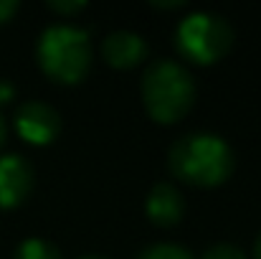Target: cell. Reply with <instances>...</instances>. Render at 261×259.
Listing matches in <instances>:
<instances>
[{
    "label": "cell",
    "mask_w": 261,
    "mask_h": 259,
    "mask_svg": "<svg viewBox=\"0 0 261 259\" xmlns=\"http://www.w3.org/2000/svg\"><path fill=\"white\" fill-rule=\"evenodd\" d=\"M168 163L177 180L211 188L221 185L233 173V153L218 135L188 132L170 148Z\"/></svg>",
    "instance_id": "6da1fadb"
},
{
    "label": "cell",
    "mask_w": 261,
    "mask_h": 259,
    "mask_svg": "<svg viewBox=\"0 0 261 259\" xmlns=\"http://www.w3.org/2000/svg\"><path fill=\"white\" fill-rule=\"evenodd\" d=\"M142 99L150 112L163 125L180 120L195 99V84L190 72L173 59H158L147 66L142 77Z\"/></svg>",
    "instance_id": "7a4b0ae2"
},
{
    "label": "cell",
    "mask_w": 261,
    "mask_h": 259,
    "mask_svg": "<svg viewBox=\"0 0 261 259\" xmlns=\"http://www.w3.org/2000/svg\"><path fill=\"white\" fill-rule=\"evenodd\" d=\"M38 61L43 72L61 82L76 84L87 77L91 64V49L84 31L71 26H51L38 41Z\"/></svg>",
    "instance_id": "3957f363"
},
{
    "label": "cell",
    "mask_w": 261,
    "mask_h": 259,
    "mask_svg": "<svg viewBox=\"0 0 261 259\" xmlns=\"http://www.w3.org/2000/svg\"><path fill=\"white\" fill-rule=\"evenodd\" d=\"M175 43L185 59L195 64H213L228 54L233 43V28L223 15L200 10L180 20Z\"/></svg>",
    "instance_id": "277c9868"
},
{
    "label": "cell",
    "mask_w": 261,
    "mask_h": 259,
    "mask_svg": "<svg viewBox=\"0 0 261 259\" xmlns=\"http://www.w3.org/2000/svg\"><path fill=\"white\" fill-rule=\"evenodd\" d=\"M15 127L20 132V137H25L28 143L33 145H46L51 143L59 130H61V120H59V112L54 107H48L46 102H25L18 107L15 112Z\"/></svg>",
    "instance_id": "5b68a950"
},
{
    "label": "cell",
    "mask_w": 261,
    "mask_h": 259,
    "mask_svg": "<svg viewBox=\"0 0 261 259\" xmlns=\"http://www.w3.org/2000/svg\"><path fill=\"white\" fill-rule=\"evenodd\" d=\"M33 188V171L23 155L0 158V208L18 206Z\"/></svg>",
    "instance_id": "8992f818"
},
{
    "label": "cell",
    "mask_w": 261,
    "mask_h": 259,
    "mask_svg": "<svg viewBox=\"0 0 261 259\" xmlns=\"http://www.w3.org/2000/svg\"><path fill=\"white\" fill-rule=\"evenodd\" d=\"M101 54H104L109 66L129 69L147 56V43L142 41V36H137L132 31H114L104 38Z\"/></svg>",
    "instance_id": "52a82bcc"
},
{
    "label": "cell",
    "mask_w": 261,
    "mask_h": 259,
    "mask_svg": "<svg viewBox=\"0 0 261 259\" xmlns=\"http://www.w3.org/2000/svg\"><path fill=\"white\" fill-rule=\"evenodd\" d=\"M147 216L158 226H173L182 216V196L173 183H158L147 196Z\"/></svg>",
    "instance_id": "ba28073f"
},
{
    "label": "cell",
    "mask_w": 261,
    "mask_h": 259,
    "mask_svg": "<svg viewBox=\"0 0 261 259\" xmlns=\"http://www.w3.org/2000/svg\"><path fill=\"white\" fill-rule=\"evenodd\" d=\"M15 259H61V254L46 239H25L15 249Z\"/></svg>",
    "instance_id": "9c48e42d"
},
{
    "label": "cell",
    "mask_w": 261,
    "mask_h": 259,
    "mask_svg": "<svg viewBox=\"0 0 261 259\" xmlns=\"http://www.w3.org/2000/svg\"><path fill=\"white\" fill-rule=\"evenodd\" d=\"M140 259H193V257H190V252H185L177 244H152V247H147L140 254Z\"/></svg>",
    "instance_id": "30bf717a"
},
{
    "label": "cell",
    "mask_w": 261,
    "mask_h": 259,
    "mask_svg": "<svg viewBox=\"0 0 261 259\" xmlns=\"http://www.w3.org/2000/svg\"><path fill=\"white\" fill-rule=\"evenodd\" d=\"M203 259H246V257H244V252H241L239 247H233V244H228V242H221V244L208 247Z\"/></svg>",
    "instance_id": "8fae6325"
},
{
    "label": "cell",
    "mask_w": 261,
    "mask_h": 259,
    "mask_svg": "<svg viewBox=\"0 0 261 259\" xmlns=\"http://www.w3.org/2000/svg\"><path fill=\"white\" fill-rule=\"evenodd\" d=\"M46 5H48L54 13H61V15H71V13H79V10L87 8L84 0H48Z\"/></svg>",
    "instance_id": "7c38bea8"
},
{
    "label": "cell",
    "mask_w": 261,
    "mask_h": 259,
    "mask_svg": "<svg viewBox=\"0 0 261 259\" xmlns=\"http://www.w3.org/2000/svg\"><path fill=\"white\" fill-rule=\"evenodd\" d=\"M15 10H18V0H0V23L10 20Z\"/></svg>",
    "instance_id": "4fadbf2b"
},
{
    "label": "cell",
    "mask_w": 261,
    "mask_h": 259,
    "mask_svg": "<svg viewBox=\"0 0 261 259\" xmlns=\"http://www.w3.org/2000/svg\"><path fill=\"white\" fill-rule=\"evenodd\" d=\"M10 97H13V86L0 79V104H3V102H8Z\"/></svg>",
    "instance_id": "5bb4252c"
},
{
    "label": "cell",
    "mask_w": 261,
    "mask_h": 259,
    "mask_svg": "<svg viewBox=\"0 0 261 259\" xmlns=\"http://www.w3.org/2000/svg\"><path fill=\"white\" fill-rule=\"evenodd\" d=\"M155 8H180L182 0H152Z\"/></svg>",
    "instance_id": "9a60e30c"
},
{
    "label": "cell",
    "mask_w": 261,
    "mask_h": 259,
    "mask_svg": "<svg viewBox=\"0 0 261 259\" xmlns=\"http://www.w3.org/2000/svg\"><path fill=\"white\" fill-rule=\"evenodd\" d=\"M254 259H261V234L256 237V244H254Z\"/></svg>",
    "instance_id": "2e32d148"
},
{
    "label": "cell",
    "mask_w": 261,
    "mask_h": 259,
    "mask_svg": "<svg viewBox=\"0 0 261 259\" xmlns=\"http://www.w3.org/2000/svg\"><path fill=\"white\" fill-rule=\"evenodd\" d=\"M3 140H5V122H3V117H0V145H3Z\"/></svg>",
    "instance_id": "e0dca14e"
},
{
    "label": "cell",
    "mask_w": 261,
    "mask_h": 259,
    "mask_svg": "<svg viewBox=\"0 0 261 259\" xmlns=\"http://www.w3.org/2000/svg\"><path fill=\"white\" fill-rule=\"evenodd\" d=\"M82 259H107V257H82Z\"/></svg>",
    "instance_id": "ac0fdd59"
}]
</instances>
